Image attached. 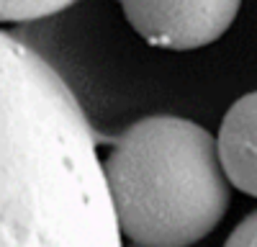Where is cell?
<instances>
[{
    "instance_id": "obj_4",
    "label": "cell",
    "mask_w": 257,
    "mask_h": 247,
    "mask_svg": "<svg viewBox=\"0 0 257 247\" xmlns=\"http://www.w3.org/2000/svg\"><path fill=\"white\" fill-rule=\"evenodd\" d=\"M216 144L231 185L257 198V93L239 98L226 111Z\"/></svg>"
},
{
    "instance_id": "obj_6",
    "label": "cell",
    "mask_w": 257,
    "mask_h": 247,
    "mask_svg": "<svg viewBox=\"0 0 257 247\" xmlns=\"http://www.w3.org/2000/svg\"><path fill=\"white\" fill-rule=\"evenodd\" d=\"M229 247H257V211L249 214L226 239Z\"/></svg>"
},
{
    "instance_id": "obj_5",
    "label": "cell",
    "mask_w": 257,
    "mask_h": 247,
    "mask_svg": "<svg viewBox=\"0 0 257 247\" xmlns=\"http://www.w3.org/2000/svg\"><path fill=\"white\" fill-rule=\"evenodd\" d=\"M75 0H0V18L3 24H21V21H36L47 18L67 6H72Z\"/></svg>"
},
{
    "instance_id": "obj_2",
    "label": "cell",
    "mask_w": 257,
    "mask_h": 247,
    "mask_svg": "<svg viewBox=\"0 0 257 247\" xmlns=\"http://www.w3.org/2000/svg\"><path fill=\"white\" fill-rule=\"evenodd\" d=\"M105 175L121 232L144 247L198 242L229 206L219 144L178 116L132 124L113 142Z\"/></svg>"
},
{
    "instance_id": "obj_3",
    "label": "cell",
    "mask_w": 257,
    "mask_h": 247,
    "mask_svg": "<svg viewBox=\"0 0 257 247\" xmlns=\"http://www.w3.org/2000/svg\"><path fill=\"white\" fill-rule=\"evenodd\" d=\"M242 0H121L123 16L152 47L198 49L237 18Z\"/></svg>"
},
{
    "instance_id": "obj_1",
    "label": "cell",
    "mask_w": 257,
    "mask_h": 247,
    "mask_svg": "<svg viewBox=\"0 0 257 247\" xmlns=\"http://www.w3.org/2000/svg\"><path fill=\"white\" fill-rule=\"evenodd\" d=\"M0 247H118L121 224L77 98L29 44L0 36Z\"/></svg>"
}]
</instances>
